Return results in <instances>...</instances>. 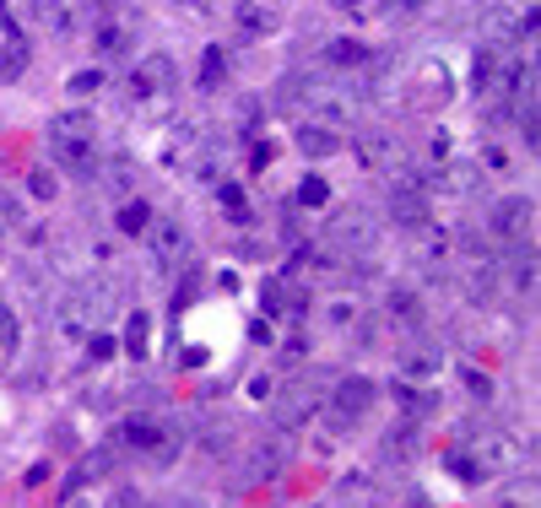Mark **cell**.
Here are the masks:
<instances>
[{
    "mask_svg": "<svg viewBox=\"0 0 541 508\" xmlns=\"http://www.w3.org/2000/svg\"><path fill=\"white\" fill-rule=\"evenodd\" d=\"M331 244L352 249V254L374 249V244H379V233H374V217H363V211H341V217H336V227H331Z\"/></svg>",
    "mask_w": 541,
    "mask_h": 508,
    "instance_id": "cell-4",
    "label": "cell"
},
{
    "mask_svg": "<svg viewBox=\"0 0 541 508\" xmlns=\"http://www.w3.org/2000/svg\"><path fill=\"white\" fill-rule=\"evenodd\" d=\"M168 76H174V60H168V55H152V60H141V76H136V92H152V87H168Z\"/></svg>",
    "mask_w": 541,
    "mask_h": 508,
    "instance_id": "cell-12",
    "label": "cell"
},
{
    "mask_svg": "<svg viewBox=\"0 0 541 508\" xmlns=\"http://www.w3.org/2000/svg\"><path fill=\"white\" fill-rule=\"evenodd\" d=\"M6 352H11V325L0 319V363H6Z\"/></svg>",
    "mask_w": 541,
    "mask_h": 508,
    "instance_id": "cell-26",
    "label": "cell"
},
{
    "mask_svg": "<svg viewBox=\"0 0 541 508\" xmlns=\"http://www.w3.org/2000/svg\"><path fill=\"white\" fill-rule=\"evenodd\" d=\"M60 508H103V503H98V492H92V487H76Z\"/></svg>",
    "mask_w": 541,
    "mask_h": 508,
    "instance_id": "cell-22",
    "label": "cell"
},
{
    "mask_svg": "<svg viewBox=\"0 0 541 508\" xmlns=\"http://www.w3.org/2000/svg\"><path fill=\"white\" fill-rule=\"evenodd\" d=\"M28 190H33V200H55V195H60L55 168H33V173H28Z\"/></svg>",
    "mask_w": 541,
    "mask_h": 508,
    "instance_id": "cell-16",
    "label": "cell"
},
{
    "mask_svg": "<svg viewBox=\"0 0 541 508\" xmlns=\"http://www.w3.org/2000/svg\"><path fill=\"white\" fill-rule=\"evenodd\" d=\"M298 195H303V206H325V200H331V184H325V179H309Z\"/></svg>",
    "mask_w": 541,
    "mask_h": 508,
    "instance_id": "cell-20",
    "label": "cell"
},
{
    "mask_svg": "<svg viewBox=\"0 0 541 508\" xmlns=\"http://www.w3.org/2000/svg\"><path fill=\"white\" fill-rule=\"evenodd\" d=\"M325 60H331V71H336V65H363V60H368V49H363V44H347V38H341V44L325 49Z\"/></svg>",
    "mask_w": 541,
    "mask_h": 508,
    "instance_id": "cell-17",
    "label": "cell"
},
{
    "mask_svg": "<svg viewBox=\"0 0 541 508\" xmlns=\"http://www.w3.org/2000/svg\"><path fill=\"white\" fill-rule=\"evenodd\" d=\"M130 352H147V314H130Z\"/></svg>",
    "mask_w": 541,
    "mask_h": 508,
    "instance_id": "cell-21",
    "label": "cell"
},
{
    "mask_svg": "<svg viewBox=\"0 0 541 508\" xmlns=\"http://www.w3.org/2000/svg\"><path fill=\"white\" fill-rule=\"evenodd\" d=\"M390 211H395V222L422 227V222H428V195H422V190H395L390 195Z\"/></svg>",
    "mask_w": 541,
    "mask_h": 508,
    "instance_id": "cell-9",
    "label": "cell"
},
{
    "mask_svg": "<svg viewBox=\"0 0 541 508\" xmlns=\"http://www.w3.org/2000/svg\"><path fill=\"white\" fill-rule=\"evenodd\" d=\"M385 309H390V319H401L406 330H417V325H422V298H417V292H406V287H390Z\"/></svg>",
    "mask_w": 541,
    "mask_h": 508,
    "instance_id": "cell-10",
    "label": "cell"
},
{
    "mask_svg": "<svg viewBox=\"0 0 541 508\" xmlns=\"http://www.w3.org/2000/svg\"><path fill=\"white\" fill-rule=\"evenodd\" d=\"M125 444L130 449H147V454H174V438H168L163 422H125Z\"/></svg>",
    "mask_w": 541,
    "mask_h": 508,
    "instance_id": "cell-6",
    "label": "cell"
},
{
    "mask_svg": "<svg viewBox=\"0 0 541 508\" xmlns=\"http://www.w3.org/2000/svg\"><path fill=\"white\" fill-rule=\"evenodd\" d=\"M55 157L71 173H92V130H60L55 125Z\"/></svg>",
    "mask_w": 541,
    "mask_h": 508,
    "instance_id": "cell-5",
    "label": "cell"
},
{
    "mask_svg": "<svg viewBox=\"0 0 541 508\" xmlns=\"http://www.w3.org/2000/svg\"><path fill=\"white\" fill-rule=\"evenodd\" d=\"M482 163H487V168H509V157L498 152V146H487V152H482Z\"/></svg>",
    "mask_w": 541,
    "mask_h": 508,
    "instance_id": "cell-25",
    "label": "cell"
},
{
    "mask_svg": "<svg viewBox=\"0 0 541 508\" xmlns=\"http://www.w3.org/2000/svg\"><path fill=\"white\" fill-rule=\"evenodd\" d=\"M120 227H125V233H147V227H152V206H147V200H130V206L120 211Z\"/></svg>",
    "mask_w": 541,
    "mask_h": 508,
    "instance_id": "cell-15",
    "label": "cell"
},
{
    "mask_svg": "<svg viewBox=\"0 0 541 508\" xmlns=\"http://www.w3.org/2000/svg\"><path fill=\"white\" fill-rule=\"evenodd\" d=\"M320 406V390H314V384H293V390H282V422H303L309 417V411Z\"/></svg>",
    "mask_w": 541,
    "mask_h": 508,
    "instance_id": "cell-8",
    "label": "cell"
},
{
    "mask_svg": "<svg viewBox=\"0 0 541 508\" xmlns=\"http://www.w3.org/2000/svg\"><path fill=\"white\" fill-rule=\"evenodd\" d=\"M509 282H514V292H520V298H531V292H536V260H531V254H525V260L514 265Z\"/></svg>",
    "mask_w": 541,
    "mask_h": 508,
    "instance_id": "cell-19",
    "label": "cell"
},
{
    "mask_svg": "<svg viewBox=\"0 0 541 508\" xmlns=\"http://www.w3.org/2000/svg\"><path fill=\"white\" fill-rule=\"evenodd\" d=\"M271 22H276V11H260V6H244V11H239V28L255 33V38L271 33Z\"/></svg>",
    "mask_w": 541,
    "mask_h": 508,
    "instance_id": "cell-18",
    "label": "cell"
},
{
    "mask_svg": "<svg viewBox=\"0 0 541 508\" xmlns=\"http://www.w3.org/2000/svg\"><path fill=\"white\" fill-rule=\"evenodd\" d=\"M325 325L352 330V325H358V298H331V303H325Z\"/></svg>",
    "mask_w": 541,
    "mask_h": 508,
    "instance_id": "cell-14",
    "label": "cell"
},
{
    "mask_svg": "<svg viewBox=\"0 0 541 508\" xmlns=\"http://www.w3.org/2000/svg\"><path fill=\"white\" fill-rule=\"evenodd\" d=\"M98 319H103V292L76 287L71 298L60 303V336L65 341H87L92 330H98Z\"/></svg>",
    "mask_w": 541,
    "mask_h": 508,
    "instance_id": "cell-1",
    "label": "cell"
},
{
    "mask_svg": "<svg viewBox=\"0 0 541 508\" xmlns=\"http://www.w3.org/2000/svg\"><path fill=\"white\" fill-rule=\"evenodd\" d=\"M147 244H152V254H157L163 265H174L179 254H184V227H179V222H152V227H147Z\"/></svg>",
    "mask_w": 541,
    "mask_h": 508,
    "instance_id": "cell-7",
    "label": "cell"
},
{
    "mask_svg": "<svg viewBox=\"0 0 541 508\" xmlns=\"http://www.w3.org/2000/svg\"><path fill=\"white\" fill-rule=\"evenodd\" d=\"M374 400H379L374 379H358V373H352V379H341V384H331V411H336V417H363Z\"/></svg>",
    "mask_w": 541,
    "mask_h": 508,
    "instance_id": "cell-3",
    "label": "cell"
},
{
    "mask_svg": "<svg viewBox=\"0 0 541 508\" xmlns=\"http://www.w3.org/2000/svg\"><path fill=\"white\" fill-rule=\"evenodd\" d=\"M28 60H33V49L22 44V38H11V44L0 49V76H6V82H17V76L28 71Z\"/></svg>",
    "mask_w": 541,
    "mask_h": 508,
    "instance_id": "cell-13",
    "label": "cell"
},
{
    "mask_svg": "<svg viewBox=\"0 0 541 508\" xmlns=\"http://www.w3.org/2000/svg\"><path fill=\"white\" fill-rule=\"evenodd\" d=\"M222 206H228V217H249V200L239 190H222Z\"/></svg>",
    "mask_w": 541,
    "mask_h": 508,
    "instance_id": "cell-24",
    "label": "cell"
},
{
    "mask_svg": "<svg viewBox=\"0 0 541 508\" xmlns=\"http://www.w3.org/2000/svg\"><path fill=\"white\" fill-rule=\"evenodd\" d=\"M401 373H406V379H428V373H433V357H406Z\"/></svg>",
    "mask_w": 541,
    "mask_h": 508,
    "instance_id": "cell-23",
    "label": "cell"
},
{
    "mask_svg": "<svg viewBox=\"0 0 541 508\" xmlns=\"http://www.w3.org/2000/svg\"><path fill=\"white\" fill-rule=\"evenodd\" d=\"M298 152L303 157H331L336 152V130H320V125H298Z\"/></svg>",
    "mask_w": 541,
    "mask_h": 508,
    "instance_id": "cell-11",
    "label": "cell"
},
{
    "mask_svg": "<svg viewBox=\"0 0 541 508\" xmlns=\"http://www.w3.org/2000/svg\"><path fill=\"white\" fill-rule=\"evenodd\" d=\"M493 233L504 238V244H531V200H498Z\"/></svg>",
    "mask_w": 541,
    "mask_h": 508,
    "instance_id": "cell-2",
    "label": "cell"
}]
</instances>
